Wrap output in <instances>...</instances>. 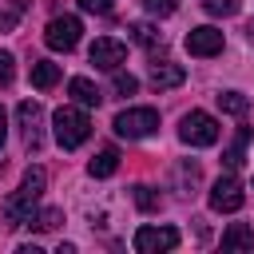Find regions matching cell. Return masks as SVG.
Here are the masks:
<instances>
[{
	"instance_id": "obj_13",
	"label": "cell",
	"mask_w": 254,
	"mask_h": 254,
	"mask_svg": "<svg viewBox=\"0 0 254 254\" xmlns=\"http://www.w3.org/2000/svg\"><path fill=\"white\" fill-rule=\"evenodd\" d=\"M56 83H60V64H52V60H36V64H32V87L48 91V87H56Z\"/></svg>"
},
{
	"instance_id": "obj_17",
	"label": "cell",
	"mask_w": 254,
	"mask_h": 254,
	"mask_svg": "<svg viewBox=\"0 0 254 254\" xmlns=\"http://www.w3.org/2000/svg\"><path fill=\"white\" fill-rule=\"evenodd\" d=\"M127 32H131V40L143 44V48H159V44H163V32H159L155 24H131Z\"/></svg>"
},
{
	"instance_id": "obj_7",
	"label": "cell",
	"mask_w": 254,
	"mask_h": 254,
	"mask_svg": "<svg viewBox=\"0 0 254 254\" xmlns=\"http://www.w3.org/2000/svg\"><path fill=\"white\" fill-rule=\"evenodd\" d=\"M131 242H135L139 254H167V250L179 246V230L175 226H139Z\"/></svg>"
},
{
	"instance_id": "obj_8",
	"label": "cell",
	"mask_w": 254,
	"mask_h": 254,
	"mask_svg": "<svg viewBox=\"0 0 254 254\" xmlns=\"http://www.w3.org/2000/svg\"><path fill=\"white\" fill-rule=\"evenodd\" d=\"M16 119H20V131H24V147L28 151H40L44 147V107L36 99H24L16 107Z\"/></svg>"
},
{
	"instance_id": "obj_1",
	"label": "cell",
	"mask_w": 254,
	"mask_h": 254,
	"mask_svg": "<svg viewBox=\"0 0 254 254\" xmlns=\"http://www.w3.org/2000/svg\"><path fill=\"white\" fill-rule=\"evenodd\" d=\"M44 187H48V171H44V167H28L24 179H20V187H16V194L4 198V226H24V222H32Z\"/></svg>"
},
{
	"instance_id": "obj_9",
	"label": "cell",
	"mask_w": 254,
	"mask_h": 254,
	"mask_svg": "<svg viewBox=\"0 0 254 254\" xmlns=\"http://www.w3.org/2000/svg\"><path fill=\"white\" fill-rule=\"evenodd\" d=\"M222 32L218 28H210V24H202V28H190L187 32V52L190 56H198V60H210V56H218L222 52Z\"/></svg>"
},
{
	"instance_id": "obj_27",
	"label": "cell",
	"mask_w": 254,
	"mask_h": 254,
	"mask_svg": "<svg viewBox=\"0 0 254 254\" xmlns=\"http://www.w3.org/2000/svg\"><path fill=\"white\" fill-rule=\"evenodd\" d=\"M79 8L91 12V16H107V12L115 8V0H79Z\"/></svg>"
},
{
	"instance_id": "obj_4",
	"label": "cell",
	"mask_w": 254,
	"mask_h": 254,
	"mask_svg": "<svg viewBox=\"0 0 254 254\" xmlns=\"http://www.w3.org/2000/svg\"><path fill=\"white\" fill-rule=\"evenodd\" d=\"M179 139L190 147H214L218 143V119L206 111H187L179 119Z\"/></svg>"
},
{
	"instance_id": "obj_26",
	"label": "cell",
	"mask_w": 254,
	"mask_h": 254,
	"mask_svg": "<svg viewBox=\"0 0 254 254\" xmlns=\"http://www.w3.org/2000/svg\"><path fill=\"white\" fill-rule=\"evenodd\" d=\"M143 8H147L151 16H171V12L179 8V0H143Z\"/></svg>"
},
{
	"instance_id": "obj_6",
	"label": "cell",
	"mask_w": 254,
	"mask_h": 254,
	"mask_svg": "<svg viewBox=\"0 0 254 254\" xmlns=\"http://www.w3.org/2000/svg\"><path fill=\"white\" fill-rule=\"evenodd\" d=\"M79 32H83V24H79L75 16H56V20H48V28H44V44H48L52 52H71V48L79 44Z\"/></svg>"
},
{
	"instance_id": "obj_28",
	"label": "cell",
	"mask_w": 254,
	"mask_h": 254,
	"mask_svg": "<svg viewBox=\"0 0 254 254\" xmlns=\"http://www.w3.org/2000/svg\"><path fill=\"white\" fill-rule=\"evenodd\" d=\"M4 139H8V111L0 107V147H4Z\"/></svg>"
},
{
	"instance_id": "obj_18",
	"label": "cell",
	"mask_w": 254,
	"mask_h": 254,
	"mask_svg": "<svg viewBox=\"0 0 254 254\" xmlns=\"http://www.w3.org/2000/svg\"><path fill=\"white\" fill-rule=\"evenodd\" d=\"M218 107H222L226 115H246V111H250V99H246L242 91H222V95H218Z\"/></svg>"
},
{
	"instance_id": "obj_22",
	"label": "cell",
	"mask_w": 254,
	"mask_h": 254,
	"mask_svg": "<svg viewBox=\"0 0 254 254\" xmlns=\"http://www.w3.org/2000/svg\"><path fill=\"white\" fill-rule=\"evenodd\" d=\"M202 8H206L210 16H234V12L242 8V0H206Z\"/></svg>"
},
{
	"instance_id": "obj_23",
	"label": "cell",
	"mask_w": 254,
	"mask_h": 254,
	"mask_svg": "<svg viewBox=\"0 0 254 254\" xmlns=\"http://www.w3.org/2000/svg\"><path fill=\"white\" fill-rule=\"evenodd\" d=\"M115 91H119V95H135V91H139V79L115 67Z\"/></svg>"
},
{
	"instance_id": "obj_19",
	"label": "cell",
	"mask_w": 254,
	"mask_h": 254,
	"mask_svg": "<svg viewBox=\"0 0 254 254\" xmlns=\"http://www.w3.org/2000/svg\"><path fill=\"white\" fill-rule=\"evenodd\" d=\"M131 194H135V206H139V210H159V202H163V198L155 194V187H147V183H135Z\"/></svg>"
},
{
	"instance_id": "obj_3",
	"label": "cell",
	"mask_w": 254,
	"mask_h": 254,
	"mask_svg": "<svg viewBox=\"0 0 254 254\" xmlns=\"http://www.w3.org/2000/svg\"><path fill=\"white\" fill-rule=\"evenodd\" d=\"M111 127H115L119 139H147V135L159 131V111L155 107H127V111L115 115Z\"/></svg>"
},
{
	"instance_id": "obj_14",
	"label": "cell",
	"mask_w": 254,
	"mask_h": 254,
	"mask_svg": "<svg viewBox=\"0 0 254 254\" xmlns=\"http://www.w3.org/2000/svg\"><path fill=\"white\" fill-rule=\"evenodd\" d=\"M87 171H91V179H107V175H115V171H119V151H115V147H103V151L87 163Z\"/></svg>"
},
{
	"instance_id": "obj_5",
	"label": "cell",
	"mask_w": 254,
	"mask_h": 254,
	"mask_svg": "<svg viewBox=\"0 0 254 254\" xmlns=\"http://www.w3.org/2000/svg\"><path fill=\"white\" fill-rule=\"evenodd\" d=\"M206 202H210V210H214V214H234V210L246 202V190H242V183H238L234 175H222V179H214V187H210Z\"/></svg>"
},
{
	"instance_id": "obj_24",
	"label": "cell",
	"mask_w": 254,
	"mask_h": 254,
	"mask_svg": "<svg viewBox=\"0 0 254 254\" xmlns=\"http://www.w3.org/2000/svg\"><path fill=\"white\" fill-rule=\"evenodd\" d=\"M179 183H183V194H190V187L198 183V163H183L179 167Z\"/></svg>"
},
{
	"instance_id": "obj_29",
	"label": "cell",
	"mask_w": 254,
	"mask_h": 254,
	"mask_svg": "<svg viewBox=\"0 0 254 254\" xmlns=\"http://www.w3.org/2000/svg\"><path fill=\"white\" fill-rule=\"evenodd\" d=\"M242 32H246V44H254V24H246Z\"/></svg>"
},
{
	"instance_id": "obj_21",
	"label": "cell",
	"mask_w": 254,
	"mask_h": 254,
	"mask_svg": "<svg viewBox=\"0 0 254 254\" xmlns=\"http://www.w3.org/2000/svg\"><path fill=\"white\" fill-rule=\"evenodd\" d=\"M60 222H64V210H56V206H48V210H40V214L32 218V226H36V230H56Z\"/></svg>"
},
{
	"instance_id": "obj_15",
	"label": "cell",
	"mask_w": 254,
	"mask_h": 254,
	"mask_svg": "<svg viewBox=\"0 0 254 254\" xmlns=\"http://www.w3.org/2000/svg\"><path fill=\"white\" fill-rule=\"evenodd\" d=\"M246 143H250V127H238L234 143H230V147H226V155H222V163H226L230 171H238V167L246 163Z\"/></svg>"
},
{
	"instance_id": "obj_16",
	"label": "cell",
	"mask_w": 254,
	"mask_h": 254,
	"mask_svg": "<svg viewBox=\"0 0 254 254\" xmlns=\"http://www.w3.org/2000/svg\"><path fill=\"white\" fill-rule=\"evenodd\" d=\"M222 246H226V250H250V246H254V230H250L246 222H234V226L222 234Z\"/></svg>"
},
{
	"instance_id": "obj_20",
	"label": "cell",
	"mask_w": 254,
	"mask_h": 254,
	"mask_svg": "<svg viewBox=\"0 0 254 254\" xmlns=\"http://www.w3.org/2000/svg\"><path fill=\"white\" fill-rule=\"evenodd\" d=\"M24 8H28V0H8V8H0V32H12L24 16Z\"/></svg>"
},
{
	"instance_id": "obj_11",
	"label": "cell",
	"mask_w": 254,
	"mask_h": 254,
	"mask_svg": "<svg viewBox=\"0 0 254 254\" xmlns=\"http://www.w3.org/2000/svg\"><path fill=\"white\" fill-rule=\"evenodd\" d=\"M187 79V71H183V64H151V75H147V83L155 87V91H167V87H179Z\"/></svg>"
},
{
	"instance_id": "obj_12",
	"label": "cell",
	"mask_w": 254,
	"mask_h": 254,
	"mask_svg": "<svg viewBox=\"0 0 254 254\" xmlns=\"http://www.w3.org/2000/svg\"><path fill=\"white\" fill-rule=\"evenodd\" d=\"M67 95H71L79 107H99V99H103L99 87H95L87 75H71V79H67Z\"/></svg>"
},
{
	"instance_id": "obj_10",
	"label": "cell",
	"mask_w": 254,
	"mask_h": 254,
	"mask_svg": "<svg viewBox=\"0 0 254 254\" xmlns=\"http://www.w3.org/2000/svg\"><path fill=\"white\" fill-rule=\"evenodd\" d=\"M87 56H91V64H95V67L115 71V67L127 60V48H123L119 40H111V36H99V40L91 44V52H87Z\"/></svg>"
},
{
	"instance_id": "obj_2",
	"label": "cell",
	"mask_w": 254,
	"mask_h": 254,
	"mask_svg": "<svg viewBox=\"0 0 254 254\" xmlns=\"http://www.w3.org/2000/svg\"><path fill=\"white\" fill-rule=\"evenodd\" d=\"M52 131H56V143H60L64 151H75L79 143H87L91 119H87L83 107H60V111L52 115Z\"/></svg>"
},
{
	"instance_id": "obj_25",
	"label": "cell",
	"mask_w": 254,
	"mask_h": 254,
	"mask_svg": "<svg viewBox=\"0 0 254 254\" xmlns=\"http://www.w3.org/2000/svg\"><path fill=\"white\" fill-rule=\"evenodd\" d=\"M12 75H16V60H12V52H4V48H0V87H8V83H12Z\"/></svg>"
}]
</instances>
